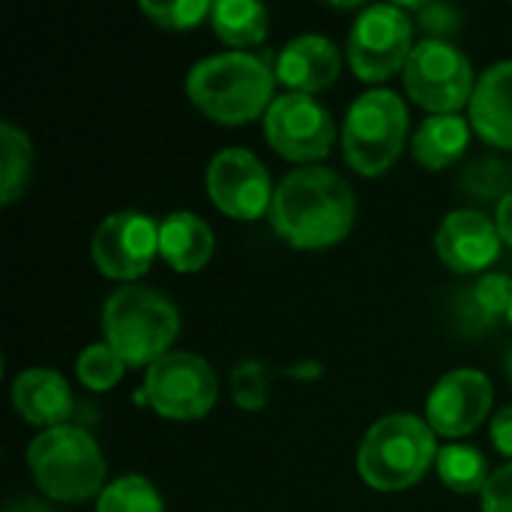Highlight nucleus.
<instances>
[{
	"mask_svg": "<svg viewBox=\"0 0 512 512\" xmlns=\"http://www.w3.org/2000/svg\"><path fill=\"white\" fill-rule=\"evenodd\" d=\"M267 216L288 246L321 252L351 234L357 222V198L342 174L324 165H306L279 180Z\"/></svg>",
	"mask_w": 512,
	"mask_h": 512,
	"instance_id": "obj_1",
	"label": "nucleus"
},
{
	"mask_svg": "<svg viewBox=\"0 0 512 512\" xmlns=\"http://www.w3.org/2000/svg\"><path fill=\"white\" fill-rule=\"evenodd\" d=\"M276 72L255 54L225 51L204 57L186 75L189 102L222 126H246L276 102Z\"/></svg>",
	"mask_w": 512,
	"mask_h": 512,
	"instance_id": "obj_2",
	"label": "nucleus"
},
{
	"mask_svg": "<svg viewBox=\"0 0 512 512\" xmlns=\"http://www.w3.org/2000/svg\"><path fill=\"white\" fill-rule=\"evenodd\" d=\"M102 333L129 369H150L171 354L180 336V312L156 288L123 285L102 306Z\"/></svg>",
	"mask_w": 512,
	"mask_h": 512,
	"instance_id": "obj_3",
	"label": "nucleus"
},
{
	"mask_svg": "<svg viewBox=\"0 0 512 512\" xmlns=\"http://www.w3.org/2000/svg\"><path fill=\"white\" fill-rule=\"evenodd\" d=\"M438 441L426 420L390 414L369 426L357 450V471L375 492H402L417 486L438 462Z\"/></svg>",
	"mask_w": 512,
	"mask_h": 512,
	"instance_id": "obj_4",
	"label": "nucleus"
},
{
	"mask_svg": "<svg viewBox=\"0 0 512 512\" xmlns=\"http://www.w3.org/2000/svg\"><path fill=\"white\" fill-rule=\"evenodd\" d=\"M27 468L48 501L81 504L105 492V459L96 438L69 423L30 441Z\"/></svg>",
	"mask_w": 512,
	"mask_h": 512,
	"instance_id": "obj_5",
	"label": "nucleus"
},
{
	"mask_svg": "<svg viewBox=\"0 0 512 512\" xmlns=\"http://www.w3.org/2000/svg\"><path fill=\"white\" fill-rule=\"evenodd\" d=\"M408 105L399 93L375 87L354 99L342 123V150L348 165L363 177L387 174L408 141Z\"/></svg>",
	"mask_w": 512,
	"mask_h": 512,
	"instance_id": "obj_6",
	"label": "nucleus"
},
{
	"mask_svg": "<svg viewBox=\"0 0 512 512\" xmlns=\"http://www.w3.org/2000/svg\"><path fill=\"white\" fill-rule=\"evenodd\" d=\"M414 18L402 3H375L360 12L348 33V63L360 81L381 84L405 72L417 42Z\"/></svg>",
	"mask_w": 512,
	"mask_h": 512,
	"instance_id": "obj_7",
	"label": "nucleus"
},
{
	"mask_svg": "<svg viewBox=\"0 0 512 512\" xmlns=\"http://www.w3.org/2000/svg\"><path fill=\"white\" fill-rule=\"evenodd\" d=\"M135 399L147 402L165 420L189 423L216 408L219 378L201 354L171 351L147 369L144 390Z\"/></svg>",
	"mask_w": 512,
	"mask_h": 512,
	"instance_id": "obj_8",
	"label": "nucleus"
},
{
	"mask_svg": "<svg viewBox=\"0 0 512 512\" xmlns=\"http://www.w3.org/2000/svg\"><path fill=\"white\" fill-rule=\"evenodd\" d=\"M402 81L408 96L429 114H459L471 105L477 87L471 60L444 39H420Z\"/></svg>",
	"mask_w": 512,
	"mask_h": 512,
	"instance_id": "obj_9",
	"label": "nucleus"
},
{
	"mask_svg": "<svg viewBox=\"0 0 512 512\" xmlns=\"http://www.w3.org/2000/svg\"><path fill=\"white\" fill-rule=\"evenodd\" d=\"M264 135L282 159L315 165L333 150L336 126L330 111L315 96L285 93L276 96V102L264 114Z\"/></svg>",
	"mask_w": 512,
	"mask_h": 512,
	"instance_id": "obj_10",
	"label": "nucleus"
},
{
	"mask_svg": "<svg viewBox=\"0 0 512 512\" xmlns=\"http://www.w3.org/2000/svg\"><path fill=\"white\" fill-rule=\"evenodd\" d=\"M159 255V225L138 210H120L102 219L90 240V261L105 279L138 285Z\"/></svg>",
	"mask_w": 512,
	"mask_h": 512,
	"instance_id": "obj_11",
	"label": "nucleus"
},
{
	"mask_svg": "<svg viewBox=\"0 0 512 512\" xmlns=\"http://www.w3.org/2000/svg\"><path fill=\"white\" fill-rule=\"evenodd\" d=\"M273 180L267 165L246 147H228L207 165V198L219 213L237 222H255L270 213Z\"/></svg>",
	"mask_w": 512,
	"mask_h": 512,
	"instance_id": "obj_12",
	"label": "nucleus"
},
{
	"mask_svg": "<svg viewBox=\"0 0 512 512\" xmlns=\"http://www.w3.org/2000/svg\"><path fill=\"white\" fill-rule=\"evenodd\" d=\"M495 405V387L480 369L447 372L426 399V423L441 438H468Z\"/></svg>",
	"mask_w": 512,
	"mask_h": 512,
	"instance_id": "obj_13",
	"label": "nucleus"
},
{
	"mask_svg": "<svg viewBox=\"0 0 512 512\" xmlns=\"http://www.w3.org/2000/svg\"><path fill=\"white\" fill-rule=\"evenodd\" d=\"M501 234L495 219L480 210H453L435 234L438 258L462 276L486 273L501 255Z\"/></svg>",
	"mask_w": 512,
	"mask_h": 512,
	"instance_id": "obj_14",
	"label": "nucleus"
},
{
	"mask_svg": "<svg viewBox=\"0 0 512 512\" xmlns=\"http://www.w3.org/2000/svg\"><path fill=\"white\" fill-rule=\"evenodd\" d=\"M276 81L288 87V93H318L327 90L339 72H342V57L333 39L306 33L291 39L279 57H276Z\"/></svg>",
	"mask_w": 512,
	"mask_h": 512,
	"instance_id": "obj_15",
	"label": "nucleus"
},
{
	"mask_svg": "<svg viewBox=\"0 0 512 512\" xmlns=\"http://www.w3.org/2000/svg\"><path fill=\"white\" fill-rule=\"evenodd\" d=\"M72 390L66 384V378L54 369H24L21 375H15L12 381V408L15 414L39 429H57L66 426V420L72 417Z\"/></svg>",
	"mask_w": 512,
	"mask_h": 512,
	"instance_id": "obj_16",
	"label": "nucleus"
},
{
	"mask_svg": "<svg viewBox=\"0 0 512 512\" xmlns=\"http://www.w3.org/2000/svg\"><path fill=\"white\" fill-rule=\"evenodd\" d=\"M468 123L486 144L512 150V60L492 63L477 78Z\"/></svg>",
	"mask_w": 512,
	"mask_h": 512,
	"instance_id": "obj_17",
	"label": "nucleus"
},
{
	"mask_svg": "<svg viewBox=\"0 0 512 512\" xmlns=\"http://www.w3.org/2000/svg\"><path fill=\"white\" fill-rule=\"evenodd\" d=\"M213 252H216V237L201 216L189 210H177L159 222V255L168 261L171 270L198 273L210 264Z\"/></svg>",
	"mask_w": 512,
	"mask_h": 512,
	"instance_id": "obj_18",
	"label": "nucleus"
},
{
	"mask_svg": "<svg viewBox=\"0 0 512 512\" xmlns=\"http://www.w3.org/2000/svg\"><path fill=\"white\" fill-rule=\"evenodd\" d=\"M512 279L507 273H483L474 285H465L453 297L456 327L468 336L492 330L501 318H510Z\"/></svg>",
	"mask_w": 512,
	"mask_h": 512,
	"instance_id": "obj_19",
	"label": "nucleus"
},
{
	"mask_svg": "<svg viewBox=\"0 0 512 512\" xmlns=\"http://www.w3.org/2000/svg\"><path fill=\"white\" fill-rule=\"evenodd\" d=\"M471 132V123L459 114H429L411 138V153L420 168L444 171L465 156Z\"/></svg>",
	"mask_w": 512,
	"mask_h": 512,
	"instance_id": "obj_20",
	"label": "nucleus"
},
{
	"mask_svg": "<svg viewBox=\"0 0 512 512\" xmlns=\"http://www.w3.org/2000/svg\"><path fill=\"white\" fill-rule=\"evenodd\" d=\"M213 33L231 48L261 45L267 36V9L255 0H219L210 12Z\"/></svg>",
	"mask_w": 512,
	"mask_h": 512,
	"instance_id": "obj_21",
	"label": "nucleus"
},
{
	"mask_svg": "<svg viewBox=\"0 0 512 512\" xmlns=\"http://www.w3.org/2000/svg\"><path fill=\"white\" fill-rule=\"evenodd\" d=\"M30 171H33L30 135L15 123L3 120L0 123V204L3 207L15 204L24 195L30 183Z\"/></svg>",
	"mask_w": 512,
	"mask_h": 512,
	"instance_id": "obj_22",
	"label": "nucleus"
},
{
	"mask_svg": "<svg viewBox=\"0 0 512 512\" xmlns=\"http://www.w3.org/2000/svg\"><path fill=\"white\" fill-rule=\"evenodd\" d=\"M435 471H438L441 483L450 492H456V495L483 492L486 483H489V477H492L486 456L480 450H474V447H465V444H447L438 453Z\"/></svg>",
	"mask_w": 512,
	"mask_h": 512,
	"instance_id": "obj_23",
	"label": "nucleus"
},
{
	"mask_svg": "<svg viewBox=\"0 0 512 512\" xmlns=\"http://www.w3.org/2000/svg\"><path fill=\"white\" fill-rule=\"evenodd\" d=\"M96 512H165L162 495L141 474H123L96 498Z\"/></svg>",
	"mask_w": 512,
	"mask_h": 512,
	"instance_id": "obj_24",
	"label": "nucleus"
},
{
	"mask_svg": "<svg viewBox=\"0 0 512 512\" xmlns=\"http://www.w3.org/2000/svg\"><path fill=\"white\" fill-rule=\"evenodd\" d=\"M459 189L480 204L495 201V207L512 192V171L510 165H504L501 159L492 156H480L474 162H468L459 174Z\"/></svg>",
	"mask_w": 512,
	"mask_h": 512,
	"instance_id": "obj_25",
	"label": "nucleus"
},
{
	"mask_svg": "<svg viewBox=\"0 0 512 512\" xmlns=\"http://www.w3.org/2000/svg\"><path fill=\"white\" fill-rule=\"evenodd\" d=\"M126 363L123 357L108 345V342H96V345H87L81 354H78V363H75V375L78 381L93 390V393H108L120 384V378L126 375Z\"/></svg>",
	"mask_w": 512,
	"mask_h": 512,
	"instance_id": "obj_26",
	"label": "nucleus"
},
{
	"mask_svg": "<svg viewBox=\"0 0 512 512\" xmlns=\"http://www.w3.org/2000/svg\"><path fill=\"white\" fill-rule=\"evenodd\" d=\"M270 369L261 360H243L231 369V399L237 408L255 414L270 402Z\"/></svg>",
	"mask_w": 512,
	"mask_h": 512,
	"instance_id": "obj_27",
	"label": "nucleus"
},
{
	"mask_svg": "<svg viewBox=\"0 0 512 512\" xmlns=\"http://www.w3.org/2000/svg\"><path fill=\"white\" fill-rule=\"evenodd\" d=\"M138 9L165 30H195L198 24H204L213 12V3L207 0H174V3H153V0H141Z\"/></svg>",
	"mask_w": 512,
	"mask_h": 512,
	"instance_id": "obj_28",
	"label": "nucleus"
},
{
	"mask_svg": "<svg viewBox=\"0 0 512 512\" xmlns=\"http://www.w3.org/2000/svg\"><path fill=\"white\" fill-rule=\"evenodd\" d=\"M405 9L417 12L414 24L423 30V39H444V42H450V36L462 27V12L456 6H450V3H408Z\"/></svg>",
	"mask_w": 512,
	"mask_h": 512,
	"instance_id": "obj_29",
	"label": "nucleus"
},
{
	"mask_svg": "<svg viewBox=\"0 0 512 512\" xmlns=\"http://www.w3.org/2000/svg\"><path fill=\"white\" fill-rule=\"evenodd\" d=\"M483 512H512V462L492 471L486 489L480 492Z\"/></svg>",
	"mask_w": 512,
	"mask_h": 512,
	"instance_id": "obj_30",
	"label": "nucleus"
},
{
	"mask_svg": "<svg viewBox=\"0 0 512 512\" xmlns=\"http://www.w3.org/2000/svg\"><path fill=\"white\" fill-rule=\"evenodd\" d=\"M492 444L501 456L512 462V405L501 408L492 420Z\"/></svg>",
	"mask_w": 512,
	"mask_h": 512,
	"instance_id": "obj_31",
	"label": "nucleus"
},
{
	"mask_svg": "<svg viewBox=\"0 0 512 512\" xmlns=\"http://www.w3.org/2000/svg\"><path fill=\"white\" fill-rule=\"evenodd\" d=\"M495 225H498V234L501 240L512 246V192L495 207Z\"/></svg>",
	"mask_w": 512,
	"mask_h": 512,
	"instance_id": "obj_32",
	"label": "nucleus"
},
{
	"mask_svg": "<svg viewBox=\"0 0 512 512\" xmlns=\"http://www.w3.org/2000/svg\"><path fill=\"white\" fill-rule=\"evenodd\" d=\"M3 512H54L45 501H39V498H12L6 507H3Z\"/></svg>",
	"mask_w": 512,
	"mask_h": 512,
	"instance_id": "obj_33",
	"label": "nucleus"
},
{
	"mask_svg": "<svg viewBox=\"0 0 512 512\" xmlns=\"http://www.w3.org/2000/svg\"><path fill=\"white\" fill-rule=\"evenodd\" d=\"M504 372H507V378L512 381V345L510 351H507V360H504Z\"/></svg>",
	"mask_w": 512,
	"mask_h": 512,
	"instance_id": "obj_34",
	"label": "nucleus"
},
{
	"mask_svg": "<svg viewBox=\"0 0 512 512\" xmlns=\"http://www.w3.org/2000/svg\"><path fill=\"white\" fill-rule=\"evenodd\" d=\"M510 324H512V309H510Z\"/></svg>",
	"mask_w": 512,
	"mask_h": 512,
	"instance_id": "obj_35",
	"label": "nucleus"
}]
</instances>
